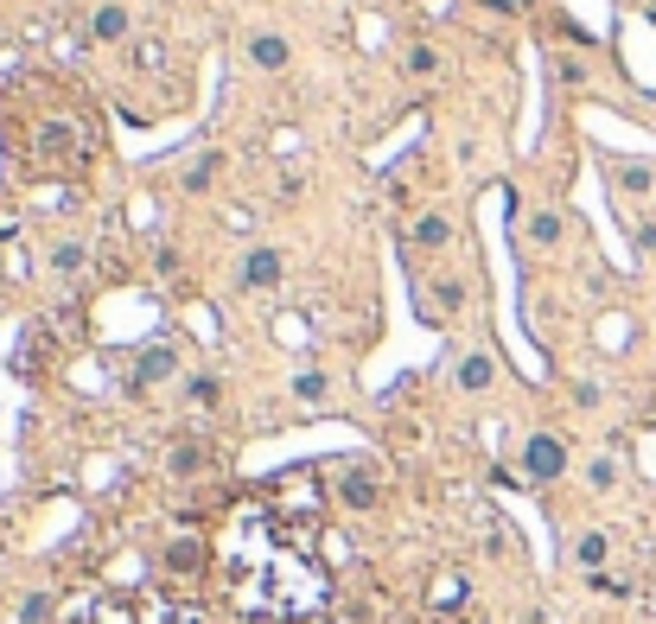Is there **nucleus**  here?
Instances as JSON below:
<instances>
[{
    "instance_id": "f257e3e1",
    "label": "nucleus",
    "mask_w": 656,
    "mask_h": 624,
    "mask_svg": "<svg viewBox=\"0 0 656 624\" xmlns=\"http://www.w3.org/2000/svg\"><path fill=\"white\" fill-rule=\"evenodd\" d=\"M325 523L274 510L262 491L236 497L211 529V574L230 612L249 624H306L332 599V567L319 561Z\"/></svg>"
},
{
    "instance_id": "f03ea898",
    "label": "nucleus",
    "mask_w": 656,
    "mask_h": 624,
    "mask_svg": "<svg viewBox=\"0 0 656 624\" xmlns=\"http://www.w3.org/2000/svg\"><path fill=\"white\" fill-rule=\"evenodd\" d=\"M71 624H198V612L160 593H134V599H90Z\"/></svg>"
},
{
    "instance_id": "7ed1b4c3",
    "label": "nucleus",
    "mask_w": 656,
    "mask_h": 624,
    "mask_svg": "<svg viewBox=\"0 0 656 624\" xmlns=\"http://www.w3.org/2000/svg\"><path fill=\"white\" fill-rule=\"evenodd\" d=\"M338 497H344V510H370L376 497H383V465L376 459H344L338 465Z\"/></svg>"
},
{
    "instance_id": "20e7f679",
    "label": "nucleus",
    "mask_w": 656,
    "mask_h": 624,
    "mask_svg": "<svg viewBox=\"0 0 656 624\" xmlns=\"http://www.w3.org/2000/svg\"><path fill=\"white\" fill-rule=\"evenodd\" d=\"M561 472H567V446L555 440V433H529V440H523V478L548 484V478H561Z\"/></svg>"
},
{
    "instance_id": "39448f33",
    "label": "nucleus",
    "mask_w": 656,
    "mask_h": 624,
    "mask_svg": "<svg viewBox=\"0 0 656 624\" xmlns=\"http://www.w3.org/2000/svg\"><path fill=\"white\" fill-rule=\"evenodd\" d=\"M166 567H172V574H198V567H211V542H198V535H172V542H166Z\"/></svg>"
},
{
    "instance_id": "423d86ee",
    "label": "nucleus",
    "mask_w": 656,
    "mask_h": 624,
    "mask_svg": "<svg viewBox=\"0 0 656 624\" xmlns=\"http://www.w3.org/2000/svg\"><path fill=\"white\" fill-rule=\"evenodd\" d=\"M287 58H293V51H287L281 32H255V39H249V64H255V71H287Z\"/></svg>"
},
{
    "instance_id": "0eeeda50",
    "label": "nucleus",
    "mask_w": 656,
    "mask_h": 624,
    "mask_svg": "<svg viewBox=\"0 0 656 624\" xmlns=\"http://www.w3.org/2000/svg\"><path fill=\"white\" fill-rule=\"evenodd\" d=\"M453 376H459V389H472V395H478V389H491V376H497V357H491V351H465Z\"/></svg>"
},
{
    "instance_id": "6e6552de",
    "label": "nucleus",
    "mask_w": 656,
    "mask_h": 624,
    "mask_svg": "<svg viewBox=\"0 0 656 624\" xmlns=\"http://www.w3.org/2000/svg\"><path fill=\"white\" fill-rule=\"evenodd\" d=\"M281 281V255L274 249H249L243 255V287H274Z\"/></svg>"
},
{
    "instance_id": "1a4fd4ad",
    "label": "nucleus",
    "mask_w": 656,
    "mask_h": 624,
    "mask_svg": "<svg viewBox=\"0 0 656 624\" xmlns=\"http://www.w3.org/2000/svg\"><path fill=\"white\" fill-rule=\"evenodd\" d=\"M172 363H179V357H172L166 344H153V351L141 357V370H134V389H147V383H160V376H172Z\"/></svg>"
},
{
    "instance_id": "9d476101",
    "label": "nucleus",
    "mask_w": 656,
    "mask_h": 624,
    "mask_svg": "<svg viewBox=\"0 0 656 624\" xmlns=\"http://www.w3.org/2000/svg\"><path fill=\"white\" fill-rule=\"evenodd\" d=\"M606 554H612V542H606V535H580V542H574V561L586 567V574H599V567H606Z\"/></svg>"
},
{
    "instance_id": "9b49d317",
    "label": "nucleus",
    "mask_w": 656,
    "mask_h": 624,
    "mask_svg": "<svg viewBox=\"0 0 656 624\" xmlns=\"http://www.w3.org/2000/svg\"><path fill=\"white\" fill-rule=\"evenodd\" d=\"M45 268H51V274H77V268H83V242H51Z\"/></svg>"
},
{
    "instance_id": "f8f14e48",
    "label": "nucleus",
    "mask_w": 656,
    "mask_h": 624,
    "mask_svg": "<svg viewBox=\"0 0 656 624\" xmlns=\"http://www.w3.org/2000/svg\"><path fill=\"white\" fill-rule=\"evenodd\" d=\"M293 395H300V402H325V395H332V376H325V370H300V376H293Z\"/></svg>"
},
{
    "instance_id": "ddd939ff",
    "label": "nucleus",
    "mask_w": 656,
    "mask_h": 624,
    "mask_svg": "<svg viewBox=\"0 0 656 624\" xmlns=\"http://www.w3.org/2000/svg\"><path fill=\"white\" fill-rule=\"evenodd\" d=\"M96 39H128V13L122 7H96Z\"/></svg>"
},
{
    "instance_id": "4468645a",
    "label": "nucleus",
    "mask_w": 656,
    "mask_h": 624,
    "mask_svg": "<svg viewBox=\"0 0 656 624\" xmlns=\"http://www.w3.org/2000/svg\"><path fill=\"white\" fill-rule=\"evenodd\" d=\"M612 185H618V198H625V192H631V198H637V192H650V166H637V160H631V166H618V172H612Z\"/></svg>"
},
{
    "instance_id": "2eb2a0df",
    "label": "nucleus",
    "mask_w": 656,
    "mask_h": 624,
    "mask_svg": "<svg viewBox=\"0 0 656 624\" xmlns=\"http://www.w3.org/2000/svg\"><path fill=\"white\" fill-rule=\"evenodd\" d=\"M166 472H179V478L204 472V446H172V453H166Z\"/></svg>"
},
{
    "instance_id": "dca6fc26",
    "label": "nucleus",
    "mask_w": 656,
    "mask_h": 624,
    "mask_svg": "<svg viewBox=\"0 0 656 624\" xmlns=\"http://www.w3.org/2000/svg\"><path fill=\"white\" fill-rule=\"evenodd\" d=\"M446 236H453V223H446V217H421V223H414V242H421V249H440Z\"/></svg>"
},
{
    "instance_id": "f3484780",
    "label": "nucleus",
    "mask_w": 656,
    "mask_h": 624,
    "mask_svg": "<svg viewBox=\"0 0 656 624\" xmlns=\"http://www.w3.org/2000/svg\"><path fill=\"white\" fill-rule=\"evenodd\" d=\"M408 71H414V77H434V71H440V51H434V45H408Z\"/></svg>"
},
{
    "instance_id": "a211bd4d",
    "label": "nucleus",
    "mask_w": 656,
    "mask_h": 624,
    "mask_svg": "<svg viewBox=\"0 0 656 624\" xmlns=\"http://www.w3.org/2000/svg\"><path fill=\"white\" fill-rule=\"evenodd\" d=\"M217 172H223V153H204V160L192 166V179H185V185H192V192H204V185H211Z\"/></svg>"
},
{
    "instance_id": "6ab92c4d",
    "label": "nucleus",
    "mask_w": 656,
    "mask_h": 624,
    "mask_svg": "<svg viewBox=\"0 0 656 624\" xmlns=\"http://www.w3.org/2000/svg\"><path fill=\"white\" fill-rule=\"evenodd\" d=\"M434 300H440L446 312H459V306H465V287L453 281V274H440V281H434Z\"/></svg>"
},
{
    "instance_id": "aec40b11",
    "label": "nucleus",
    "mask_w": 656,
    "mask_h": 624,
    "mask_svg": "<svg viewBox=\"0 0 656 624\" xmlns=\"http://www.w3.org/2000/svg\"><path fill=\"white\" fill-rule=\"evenodd\" d=\"M185 395H192L198 408H211L217 395H223V383H217V376H192V389H185Z\"/></svg>"
},
{
    "instance_id": "412c9836",
    "label": "nucleus",
    "mask_w": 656,
    "mask_h": 624,
    "mask_svg": "<svg viewBox=\"0 0 656 624\" xmlns=\"http://www.w3.org/2000/svg\"><path fill=\"white\" fill-rule=\"evenodd\" d=\"M586 478H593V491H612V484H618V465H612V459H593V472H586Z\"/></svg>"
},
{
    "instance_id": "4be33fe9",
    "label": "nucleus",
    "mask_w": 656,
    "mask_h": 624,
    "mask_svg": "<svg viewBox=\"0 0 656 624\" xmlns=\"http://www.w3.org/2000/svg\"><path fill=\"white\" fill-rule=\"evenodd\" d=\"M45 612H51V599H45V593H32V599L20 605V624H45Z\"/></svg>"
},
{
    "instance_id": "5701e85b",
    "label": "nucleus",
    "mask_w": 656,
    "mask_h": 624,
    "mask_svg": "<svg viewBox=\"0 0 656 624\" xmlns=\"http://www.w3.org/2000/svg\"><path fill=\"white\" fill-rule=\"evenodd\" d=\"M529 236H535V242H555V236H561V217H535Z\"/></svg>"
},
{
    "instance_id": "b1692460",
    "label": "nucleus",
    "mask_w": 656,
    "mask_h": 624,
    "mask_svg": "<svg viewBox=\"0 0 656 624\" xmlns=\"http://www.w3.org/2000/svg\"><path fill=\"white\" fill-rule=\"evenodd\" d=\"M637 249H656V223H644V230H637Z\"/></svg>"
}]
</instances>
